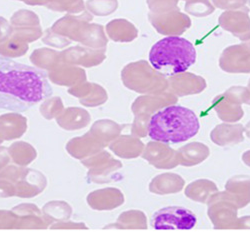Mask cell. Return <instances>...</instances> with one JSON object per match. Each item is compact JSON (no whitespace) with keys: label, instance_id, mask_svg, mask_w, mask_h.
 Here are the masks:
<instances>
[{"label":"cell","instance_id":"obj_6","mask_svg":"<svg viewBox=\"0 0 250 232\" xmlns=\"http://www.w3.org/2000/svg\"><path fill=\"white\" fill-rule=\"evenodd\" d=\"M212 1L220 8H235L244 5L246 0H212Z\"/></svg>","mask_w":250,"mask_h":232},{"label":"cell","instance_id":"obj_3","mask_svg":"<svg viewBox=\"0 0 250 232\" xmlns=\"http://www.w3.org/2000/svg\"><path fill=\"white\" fill-rule=\"evenodd\" d=\"M151 66L165 75H175L189 69L196 61V50L185 38L168 36L157 41L149 51Z\"/></svg>","mask_w":250,"mask_h":232},{"label":"cell","instance_id":"obj_2","mask_svg":"<svg viewBox=\"0 0 250 232\" xmlns=\"http://www.w3.org/2000/svg\"><path fill=\"white\" fill-rule=\"evenodd\" d=\"M200 128L196 114L179 105H171L156 112L148 124V135L161 143H180L194 137Z\"/></svg>","mask_w":250,"mask_h":232},{"label":"cell","instance_id":"obj_7","mask_svg":"<svg viewBox=\"0 0 250 232\" xmlns=\"http://www.w3.org/2000/svg\"><path fill=\"white\" fill-rule=\"evenodd\" d=\"M246 1H248V3L250 4V0H246Z\"/></svg>","mask_w":250,"mask_h":232},{"label":"cell","instance_id":"obj_4","mask_svg":"<svg viewBox=\"0 0 250 232\" xmlns=\"http://www.w3.org/2000/svg\"><path fill=\"white\" fill-rule=\"evenodd\" d=\"M197 223L196 215L185 207L172 206L159 209L152 215L151 224L156 230H190Z\"/></svg>","mask_w":250,"mask_h":232},{"label":"cell","instance_id":"obj_1","mask_svg":"<svg viewBox=\"0 0 250 232\" xmlns=\"http://www.w3.org/2000/svg\"><path fill=\"white\" fill-rule=\"evenodd\" d=\"M51 95L52 87L42 70L0 57V109L23 112Z\"/></svg>","mask_w":250,"mask_h":232},{"label":"cell","instance_id":"obj_5","mask_svg":"<svg viewBox=\"0 0 250 232\" xmlns=\"http://www.w3.org/2000/svg\"><path fill=\"white\" fill-rule=\"evenodd\" d=\"M186 10L191 14H208L213 11V7L209 0H191L185 5Z\"/></svg>","mask_w":250,"mask_h":232}]
</instances>
